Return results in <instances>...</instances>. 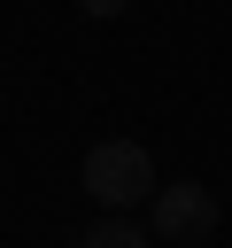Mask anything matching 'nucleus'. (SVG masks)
<instances>
[{"instance_id": "obj_1", "label": "nucleus", "mask_w": 232, "mask_h": 248, "mask_svg": "<svg viewBox=\"0 0 232 248\" xmlns=\"http://www.w3.org/2000/svg\"><path fill=\"white\" fill-rule=\"evenodd\" d=\"M77 186H85L108 217H131L139 202H155V194H162L155 155H147L139 140H93V147H85V163H77Z\"/></svg>"}, {"instance_id": "obj_2", "label": "nucleus", "mask_w": 232, "mask_h": 248, "mask_svg": "<svg viewBox=\"0 0 232 248\" xmlns=\"http://www.w3.org/2000/svg\"><path fill=\"white\" fill-rule=\"evenodd\" d=\"M147 232H155V240H178V248L209 240V232H217V194H209L201 178H178V186H162V194L147 202Z\"/></svg>"}, {"instance_id": "obj_3", "label": "nucleus", "mask_w": 232, "mask_h": 248, "mask_svg": "<svg viewBox=\"0 0 232 248\" xmlns=\"http://www.w3.org/2000/svg\"><path fill=\"white\" fill-rule=\"evenodd\" d=\"M77 248H155V232H147L139 217H101V225L77 232Z\"/></svg>"}, {"instance_id": "obj_4", "label": "nucleus", "mask_w": 232, "mask_h": 248, "mask_svg": "<svg viewBox=\"0 0 232 248\" xmlns=\"http://www.w3.org/2000/svg\"><path fill=\"white\" fill-rule=\"evenodd\" d=\"M77 8H85V16H93V23H116V16H124V8H131V0H77Z\"/></svg>"}]
</instances>
